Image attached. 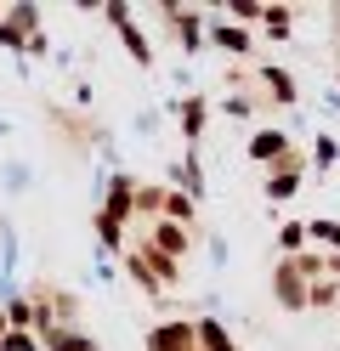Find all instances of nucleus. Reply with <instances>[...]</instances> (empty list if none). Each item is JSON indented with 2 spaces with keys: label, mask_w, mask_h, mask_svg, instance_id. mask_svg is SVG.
<instances>
[{
  "label": "nucleus",
  "mask_w": 340,
  "mask_h": 351,
  "mask_svg": "<svg viewBox=\"0 0 340 351\" xmlns=\"http://www.w3.org/2000/svg\"><path fill=\"white\" fill-rule=\"evenodd\" d=\"M284 147H289V142L278 136V130H267V136H256V147H249V153H256V159H278Z\"/></svg>",
  "instance_id": "1"
}]
</instances>
